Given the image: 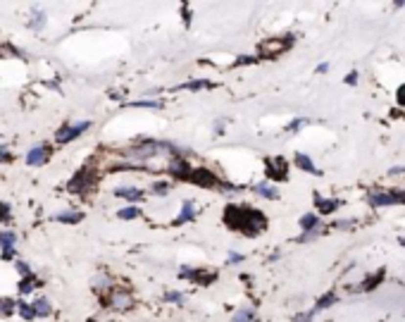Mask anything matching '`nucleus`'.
<instances>
[{
    "mask_svg": "<svg viewBox=\"0 0 405 322\" xmlns=\"http://www.w3.org/2000/svg\"><path fill=\"white\" fill-rule=\"evenodd\" d=\"M181 15H184V26L188 29L191 26V5L188 2H181Z\"/></svg>",
    "mask_w": 405,
    "mask_h": 322,
    "instance_id": "obj_37",
    "label": "nucleus"
},
{
    "mask_svg": "<svg viewBox=\"0 0 405 322\" xmlns=\"http://www.w3.org/2000/svg\"><path fill=\"white\" fill-rule=\"evenodd\" d=\"M324 72H329V62H322V65H317V74H324Z\"/></svg>",
    "mask_w": 405,
    "mask_h": 322,
    "instance_id": "obj_45",
    "label": "nucleus"
},
{
    "mask_svg": "<svg viewBox=\"0 0 405 322\" xmlns=\"http://www.w3.org/2000/svg\"><path fill=\"white\" fill-rule=\"evenodd\" d=\"M53 220L62 222V224H79L84 220V213H79V210H62V213L53 215Z\"/></svg>",
    "mask_w": 405,
    "mask_h": 322,
    "instance_id": "obj_17",
    "label": "nucleus"
},
{
    "mask_svg": "<svg viewBox=\"0 0 405 322\" xmlns=\"http://www.w3.org/2000/svg\"><path fill=\"white\" fill-rule=\"evenodd\" d=\"M179 277H181V279H188V282H193V284L207 286V284H212V282L217 279V272H210V270H202V268H191V265H181Z\"/></svg>",
    "mask_w": 405,
    "mask_h": 322,
    "instance_id": "obj_3",
    "label": "nucleus"
},
{
    "mask_svg": "<svg viewBox=\"0 0 405 322\" xmlns=\"http://www.w3.org/2000/svg\"><path fill=\"white\" fill-rule=\"evenodd\" d=\"M315 205L319 208V213L322 215H329V213H334L341 203H338V200H324L322 196H315Z\"/></svg>",
    "mask_w": 405,
    "mask_h": 322,
    "instance_id": "obj_25",
    "label": "nucleus"
},
{
    "mask_svg": "<svg viewBox=\"0 0 405 322\" xmlns=\"http://www.w3.org/2000/svg\"><path fill=\"white\" fill-rule=\"evenodd\" d=\"M224 126H226V120H217L215 126H212V131H215L217 136H222V134H224Z\"/></svg>",
    "mask_w": 405,
    "mask_h": 322,
    "instance_id": "obj_40",
    "label": "nucleus"
},
{
    "mask_svg": "<svg viewBox=\"0 0 405 322\" xmlns=\"http://www.w3.org/2000/svg\"><path fill=\"white\" fill-rule=\"evenodd\" d=\"M243 260H246V258H243L241 253H236V250H231V253L226 255V263H224V265H239V263H243Z\"/></svg>",
    "mask_w": 405,
    "mask_h": 322,
    "instance_id": "obj_36",
    "label": "nucleus"
},
{
    "mask_svg": "<svg viewBox=\"0 0 405 322\" xmlns=\"http://www.w3.org/2000/svg\"><path fill=\"white\" fill-rule=\"evenodd\" d=\"M401 246H405V239H401Z\"/></svg>",
    "mask_w": 405,
    "mask_h": 322,
    "instance_id": "obj_47",
    "label": "nucleus"
},
{
    "mask_svg": "<svg viewBox=\"0 0 405 322\" xmlns=\"http://www.w3.org/2000/svg\"><path fill=\"white\" fill-rule=\"evenodd\" d=\"M300 229H303V234L305 232H317L319 229V220H317V215L315 213H308L300 217Z\"/></svg>",
    "mask_w": 405,
    "mask_h": 322,
    "instance_id": "obj_23",
    "label": "nucleus"
},
{
    "mask_svg": "<svg viewBox=\"0 0 405 322\" xmlns=\"http://www.w3.org/2000/svg\"><path fill=\"white\" fill-rule=\"evenodd\" d=\"M15 310H17V301H15V298H2V301H0V315L7 318V315H12Z\"/></svg>",
    "mask_w": 405,
    "mask_h": 322,
    "instance_id": "obj_31",
    "label": "nucleus"
},
{
    "mask_svg": "<svg viewBox=\"0 0 405 322\" xmlns=\"http://www.w3.org/2000/svg\"><path fill=\"white\" fill-rule=\"evenodd\" d=\"M210 89H217V84L210 81V79H191V81H184V84L177 86V91H210Z\"/></svg>",
    "mask_w": 405,
    "mask_h": 322,
    "instance_id": "obj_13",
    "label": "nucleus"
},
{
    "mask_svg": "<svg viewBox=\"0 0 405 322\" xmlns=\"http://www.w3.org/2000/svg\"><path fill=\"white\" fill-rule=\"evenodd\" d=\"M15 270L19 272V277H29V274H34V270H31V265H29L26 260H17V263H15Z\"/></svg>",
    "mask_w": 405,
    "mask_h": 322,
    "instance_id": "obj_34",
    "label": "nucleus"
},
{
    "mask_svg": "<svg viewBox=\"0 0 405 322\" xmlns=\"http://www.w3.org/2000/svg\"><path fill=\"white\" fill-rule=\"evenodd\" d=\"M167 172L174 177V181H188L193 167H191V162L186 160L184 155H174V158L169 160V165H167Z\"/></svg>",
    "mask_w": 405,
    "mask_h": 322,
    "instance_id": "obj_7",
    "label": "nucleus"
},
{
    "mask_svg": "<svg viewBox=\"0 0 405 322\" xmlns=\"http://www.w3.org/2000/svg\"><path fill=\"white\" fill-rule=\"evenodd\" d=\"M91 129V120H79V122H65L55 131V141L60 146H67V143L76 141L81 134H86Z\"/></svg>",
    "mask_w": 405,
    "mask_h": 322,
    "instance_id": "obj_2",
    "label": "nucleus"
},
{
    "mask_svg": "<svg viewBox=\"0 0 405 322\" xmlns=\"http://www.w3.org/2000/svg\"><path fill=\"white\" fill-rule=\"evenodd\" d=\"M369 203H372L374 208H379V205H393V203H401V198H398V196H384V194H377V196L369 198Z\"/></svg>",
    "mask_w": 405,
    "mask_h": 322,
    "instance_id": "obj_28",
    "label": "nucleus"
},
{
    "mask_svg": "<svg viewBox=\"0 0 405 322\" xmlns=\"http://www.w3.org/2000/svg\"><path fill=\"white\" fill-rule=\"evenodd\" d=\"M308 124V120H305V117H295L293 122H291V124L286 126V131H291V134H295V131H298V129H303V126Z\"/></svg>",
    "mask_w": 405,
    "mask_h": 322,
    "instance_id": "obj_35",
    "label": "nucleus"
},
{
    "mask_svg": "<svg viewBox=\"0 0 405 322\" xmlns=\"http://www.w3.org/2000/svg\"><path fill=\"white\" fill-rule=\"evenodd\" d=\"M15 255H17V250H15V248H12V250H2V253H0V258H2V260H12Z\"/></svg>",
    "mask_w": 405,
    "mask_h": 322,
    "instance_id": "obj_41",
    "label": "nucleus"
},
{
    "mask_svg": "<svg viewBox=\"0 0 405 322\" xmlns=\"http://www.w3.org/2000/svg\"><path fill=\"white\" fill-rule=\"evenodd\" d=\"M315 318V310H308V313H298L293 318V322H313Z\"/></svg>",
    "mask_w": 405,
    "mask_h": 322,
    "instance_id": "obj_39",
    "label": "nucleus"
},
{
    "mask_svg": "<svg viewBox=\"0 0 405 322\" xmlns=\"http://www.w3.org/2000/svg\"><path fill=\"white\" fill-rule=\"evenodd\" d=\"M188 181L198 184L202 189H220V184H222L220 179H217V174H215L212 170H207V167H193Z\"/></svg>",
    "mask_w": 405,
    "mask_h": 322,
    "instance_id": "obj_5",
    "label": "nucleus"
},
{
    "mask_svg": "<svg viewBox=\"0 0 405 322\" xmlns=\"http://www.w3.org/2000/svg\"><path fill=\"white\" fill-rule=\"evenodd\" d=\"M334 301H336V294H332V291H329V294H324V296H322V298H319V301H317V305H315L313 310H315V313H319V310H324V308H329V305H332Z\"/></svg>",
    "mask_w": 405,
    "mask_h": 322,
    "instance_id": "obj_32",
    "label": "nucleus"
},
{
    "mask_svg": "<svg viewBox=\"0 0 405 322\" xmlns=\"http://www.w3.org/2000/svg\"><path fill=\"white\" fill-rule=\"evenodd\" d=\"M253 194H258L260 198H267V200H276L279 198V189L274 184H270V181H260V184L253 186Z\"/></svg>",
    "mask_w": 405,
    "mask_h": 322,
    "instance_id": "obj_15",
    "label": "nucleus"
},
{
    "mask_svg": "<svg viewBox=\"0 0 405 322\" xmlns=\"http://www.w3.org/2000/svg\"><path fill=\"white\" fill-rule=\"evenodd\" d=\"M45 24H48V17H45V12L43 10H31V19H29V29H34V31H41V29H45Z\"/></svg>",
    "mask_w": 405,
    "mask_h": 322,
    "instance_id": "obj_19",
    "label": "nucleus"
},
{
    "mask_svg": "<svg viewBox=\"0 0 405 322\" xmlns=\"http://www.w3.org/2000/svg\"><path fill=\"white\" fill-rule=\"evenodd\" d=\"M12 222V208L10 203H0V224H10Z\"/></svg>",
    "mask_w": 405,
    "mask_h": 322,
    "instance_id": "obj_33",
    "label": "nucleus"
},
{
    "mask_svg": "<svg viewBox=\"0 0 405 322\" xmlns=\"http://www.w3.org/2000/svg\"><path fill=\"white\" fill-rule=\"evenodd\" d=\"M17 313H19V318H22L24 322H34V320H36L34 308H31V303H26V301H17Z\"/></svg>",
    "mask_w": 405,
    "mask_h": 322,
    "instance_id": "obj_24",
    "label": "nucleus"
},
{
    "mask_svg": "<svg viewBox=\"0 0 405 322\" xmlns=\"http://www.w3.org/2000/svg\"><path fill=\"white\" fill-rule=\"evenodd\" d=\"M134 305H136V298L127 289H112L110 296H108V308L117 310V313H127Z\"/></svg>",
    "mask_w": 405,
    "mask_h": 322,
    "instance_id": "obj_4",
    "label": "nucleus"
},
{
    "mask_svg": "<svg viewBox=\"0 0 405 322\" xmlns=\"http://www.w3.org/2000/svg\"><path fill=\"white\" fill-rule=\"evenodd\" d=\"M91 289L95 291V294L112 291V289H114V279H112L110 274H105V272H98L95 277H91Z\"/></svg>",
    "mask_w": 405,
    "mask_h": 322,
    "instance_id": "obj_12",
    "label": "nucleus"
},
{
    "mask_svg": "<svg viewBox=\"0 0 405 322\" xmlns=\"http://www.w3.org/2000/svg\"><path fill=\"white\" fill-rule=\"evenodd\" d=\"M43 286V282L38 279L36 274H29V277H22L17 284V291L19 296H26V294H31V291H36V289H41Z\"/></svg>",
    "mask_w": 405,
    "mask_h": 322,
    "instance_id": "obj_14",
    "label": "nucleus"
},
{
    "mask_svg": "<svg viewBox=\"0 0 405 322\" xmlns=\"http://www.w3.org/2000/svg\"><path fill=\"white\" fill-rule=\"evenodd\" d=\"M401 172H405V167H393L391 170V174H401Z\"/></svg>",
    "mask_w": 405,
    "mask_h": 322,
    "instance_id": "obj_46",
    "label": "nucleus"
},
{
    "mask_svg": "<svg viewBox=\"0 0 405 322\" xmlns=\"http://www.w3.org/2000/svg\"><path fill=\"white\" fill-rule=\"evenodd\" d=\"M255 62V57H239L236 60V65H253Z\"/></svg>",
    "mask_w": 405,
    "mask_h": 322,
    "instance_id": "obj_43",
    "label": "nucleus"
},
{
    "mask_svg": "<svg viewBox=\"0 0 405 322\" xmlns=\"http://www.w3.org/2000/svg\"><path fill=\"white\" fill-rule=\"evenodd\" d=\"M165 303L184 305L186 303V294H181V291H167V294H165Z\"/></svg>",
    "mask_w": 405,
    "mask_h": 322,
    "instance_id": "obj_30",
    "label": "nucleus"
},
{
    "mask_svg": "<svg viewBox=\"0 0 405 322\" xmlns=\"http://www.w3.org/2000/svg\"><path fill=\"white\" fill-rule=\"evenodd\" d=\"M295 165H298V167H300L303 172H308V174H317V177L322 174V172H319V170L315 167V162L310 160L308 155H303V153H298V155H295Z\"/></svg>",
    "mask_w": 405,
    "mask_h": 322,
    "instance_id": "obj_21",
    "label": "nucleus"
},
{
    "mask_svg": "<svg viewBox=\"0 0 405 322\" xmlns=\"http://www.w3.org/2000/svg\"><path fill=\"white\" fill-rule=\"evenodd\" d=\"M114 196L124 198V200H129L131 205H136V203H141L146 198V191L138 189V186H119V189H114Z\"/></svg>",
    "mask_w": 405,
    "mask_h": 322,
    "instance_id": "obj_11",
    "label": "nucleus"
},
{
    "mask_svg": "<svg viewBox=\"0 0 405 322\" xmlns=\"http://www.w3.org/2000/svg\"><path fill=\"white\" fill-rule=\"evenodd\" d=\"M127 105L129 107H148V110H162L165 103H162V100H131Z\"/></svg>",
    "mask_w": 405,
    "mask_h": 322,
    "instance_id": "obj_29",
    "label": "nucleus"
},
{
    "mask_svg": "<svg viewBox=\"0 0 405 322\" xmlns=\"http://www.w3.org/2000/svg\"><path fill=\"white\" fill-rule=\"evenodd\" d=\"M15 160V155L10 153V148L7 146H0V162H12Z\"/></svg>",
    "mask_w": 405,
    "mask_h": 322,
    "instance_id": "obj_38",
    "label": "nucleus"
},
{
    "mask_svg": "<svg viewBox=\"0 0 405 322\" xmlns=\"http://www.w3.org/2000/svg\"><path fill=\"white\" fill-rule=\"evenodd\" d=\"M231 322H255V310L253 308H239L231 315Z\"/></svg>",
    "mask_w": 405,
    "mask_h": 322,
    "instance_id": "obj_26",
    "label": "nucleus"
},
{
    "mask_svg": "<svg viewBox=\"0 0 405 322\" xmlns=\"http://www.w3.org/2000/svg\"><path fill=\"white\" fill-rule=\"evenodd\" d=\"M50 153H53V150H50V146H48V143H38V146H34V148H29V150H26L24 160H26L29 167H41V165H45V162H48Z\"/></svg>",
    "mask_w": 405,
    "mask_h": 322,
    "instance_id": "obj_9",
    "label": "nucleus"
},
{
    "mask_svg": "<svg viewBox=\"0 0 405 322\" xmlns=\"http://www.w3.org/2000/svg\"><path fill=\"white\" fill-rule=\"evenodd\" d=\"M143 215V210L138 205H127L122 210H117V220H124V222H131V220H138Z\"/></svg>",
    "mask_w": 405,
    "mask_h": 322,
    "instance_id": "obj_22",
    "label": "nucleus"
},
{
    "mask_svg": "<svg viewBox=\"0 0 405 322\" xmlns=\"http://www.w3.org/2000/svg\"><path fill=\"white\" fill-rule=\"evenodd\" d=\"M348 224H353V222H350V220H338V222H336V224H334V227H338V229H346V227H348Z\"/></svg>",
    "mask_w": 405,
    "mask_h": 322,
    "instance_id": "obj_44",
    "label": "nucleus"
},
{
    "mask_svg": "<svg viewBox=\"0 0 405 322\" xmlns=\"http://www.w3.org/2000/svg\"><path fill=\"white\" fill-rule=\"evenodd\" d=\"M31 308H34L36 318H48V315H53V305H50V301H48L45 296L36 298V301L31 303Z\"/></svg>",
    "mask_w": 405,
    "mask_h": 322,
    "instance_id": "obj_18",
    "label": "nucleus"
},
{
    "mask_svg": "<svg viewBox=\"0 0 405 322\" xmlns=\"http://www.w3.org/2000/svg\"><path fill=\"white\" fill-rule=\"evenodd\" d=\"M196 215H198V210H196V203H193V200H184V203H181V210H179V215H177V220L172 222V227H181V224L193 222V220H196Z\"/></svg>",
    "mask_w": 405,
    "mask_h": 322,
    "instance_id": "obj_10",
    "label": "nucleus"
},
{
    "mask_svg": "<svg viewBox=\"0 0 405 322\" xmlns=\"http://www.w3.org/2000/svg\"><path fill=\"white\" fill-rule=\"evenodd\" d=\"M93 186V172L91 167H81L72 179H69V184H67V189L72 191V194H86L89 189Z\"/></svg>",
    "mask_w": 405,
    "mask_h": 322,
    "instance_id": "obj_6",
    "label": "nucleus"
},
{
    "mask_svg": "<svg viewBox=\"0 0 405 322\" xmlns=\"http://www.w3.org/2000/svg\"><path fill=\"white\" fill-rule=\"evenodd\" d=\"M224 224L234 232H241L243 236H258L260 232H265L267 220L265 215L250 208V205H226L224 208Z\"/></svg>",
    "mask_w": 405,
    "mask_h": 322,
    "instance_id": "obj_1",
    "label": "nucleus"
},
{
    "mask_svg": "<svg viewBox=\"0 0 405 322\" xmlns=\"http://www.w3.org/2000/svg\"><path fill=\"white\" fill-rule=\"evenodd\" d=\"M169 191H172V184H169V181H153V186H150V196H158V198L167 196Z\"/></svg>",
    "mask_w": 405,
    "mask_h": 322,
    "instance_id": "obj_27",
    "label": "nucleus"
},
{
    "mask_svg": "<svg viewBox=\"0 0 405 322\" xmlns=\"http://www.w3.org/2000/svg\"><path fill=\"white\" fill-rule=\"evenodd\" d=\"M15 246H17V234L12 229H2L0 232V253L2 250H12Z\"/></svg>",
    "mask_w": 405,
    "mask_h": 322,
    "instance_id": "obj_20",
    "label": "nucleus"
},
{
    "mask_svg": "<svg viewBox=\"0 0 405 322\" xmlns=\"http://www.w3.org/2000/svg\"><path fill=\"white\" fill-rule=\"evenodd\" d=\"M291 43H293L291 36L289 38H270V41L260 43V53H262V57H276V55L284 53L286 48H291Z\"/></svg>",
    "mask_w": 405,
    "mask_h": 322,
    "instance_id": "obj_8",
    "label": "nucleus"
},
{
    "mask_svg": "<svg viewBox=\"0 0 405 322\" xmlns=\"http://www.w3.org/2000/svg\"><path fill=\"white\" fill-rule=\"evenodd\" d=\"M346 84H348V86H353V84H358V72H350L348 76H346Z\"/></svg>",
    "mask_w": 405,
    "mask_h": 322,
    "instance_id": "obj_42",
    "label": "nucleus"
},
{
    "mask_svg": "<svg viewBox=\"0 0 405 322\" xmlns=\"http://www.w3.org/2000/svg\"><path fill=\"white\" fill-rule=\"evenodd\" d=\"M267 177L286 179V162L281 160V158H276V160H267Z\"/></svg>",
    "mask_w": 405,
    "mask_h": 322,
    "instance_id": "obj_16",
    "label": "nucleus"
}]
</instances>
